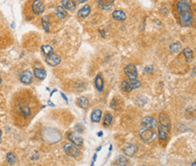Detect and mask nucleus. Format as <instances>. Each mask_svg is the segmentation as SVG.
<instances>
[{"mask_svg": "<svg viewBox=\"0 0 196 166\" xmlns=\"http://www.w3.org/2000/svg\"><path fill=\"white\" fill-rule=\"evenodd\" d=\"M44 138L46 140V142L56 143L61 140L62 136L58 131H56L52 128H46L44 133Z\"/></svg>", "mask_w": 196, "mask_h": 166, "instance_id": "1", "label": "nucleus"}, {"mask_svg": "<svg viewBox=\"0 0 196 166\" xmlns=\"http://www.w3.org/2000/svg\"><path fill=\"white\" fill-rule=\"evenodd\" d=\"M141 86L140 81H138L137 80H133V81H124L123 82L121 83V89L124 92L129 93L133 89H137Z\"/></svg>", "mask_w": 196, "mask_h": 166, "instance_id": "2", "label": "nucleus"}, {"mask_svg": "<svg viewBox=\"0 0 196 166\" xmlns=\"http://www.w3.org/2000/svg\"><path fill=\"white\" fill-rule=\"evenodd\" d=\"M139 135L144 142H152L156 138V133L150 128H142L139 132Z\"/></svg>", "mask_w": 196, "mask_h": 166, "instance_id": "3", "label": "nucleus"}, {"mask_svg": "<svg viewBox=\"0 0 196 166\" xmlns=\"http://www.w3.org/2000/svg\"><path fill=\"white\" fill-rule=\"evenodd\" d=\"M179 22L183 26H190L194 23V16L191 11L181 13L179 17Z\"/></svg>", "mask_w": 196, "mask_h": 166, "instance_id": "4", "label": "nucleus"}, {"mask_svg": "<svg viewBox=\"0 0 196 166\" xmlns=\"http://www.w3.org/2000/svg\"><path fill=\"white\" fill-rule=\"evenodd\" d=\"M64 152L66 153L67 155L71 156V157H77L80 155V149L77 147V145H72V144H69L67 143L63 146Z\"/></svg>", "mask_w": 196, "mask_h": 166, "instance_id": "5", "label": "nucleus"}, {"mask_svg": "<svg viewBox=\"0 0 196 166\" xmlns=\"http://www.w3.org/2000/svg\"><path fill=\"white\" fill-rule=\"evenodd\" d=\"M142 127L143 128H150V129H154L157 126V121L156 118L152 117V116H146L143 118L142 122H141Z\"/></svg>", "mask_w": 196, "mask_h": 166, "instance_id": "6", "label": "nucleus"}, {"mask_svg": "<svg viewBox=\"0 0 196 166\" xmlns=\"http://www.w3.org/2000/svg\"><path fill=\"white\" fill-rule=\"evenodd\" d=\"M68 138H69V140L73 145H75L77 146H82V145H83L84 140H83V138L78 133H74V132L68 133Z\"/></svg>", "mask_w": 196, "mask_h": 166, "instance_id": "7", "label": "nucleus"}, {"mask_svg": "<svg viewBox=\"0 0 196 166\" xmlns=\"http://www.w3.org/2000/svg\"><path fill=\"white\" fill-rule=\"evenodd\" d=\"M44 8H45L44 4L41 0H34L32 4V10L37 16L42 15L44 12Z\"/></svg>", "mask_w": 196, "mask_h": 166, "instance_id": "8", "label": "nucleus"}, {"mask_svg": "<svg viewBox=\"0 0 196 166\" xmlns=\"http://www.w3.org/2000/svg\"><path fill=\"white\" fill-rule=\"evenodd\" d=\"M125 73L127 74L128 78L133 81V80H136L137 79V70L134 64H129L128 66L125 68Z\"/></svg>", "mask_w": 196, "mask_h": 166, "instance_id": "9", "label": "nucleus"}, {"mask_svg": "<svg viewBox=\"0 0 196 166\" xmlns=\"http://www.w3.org/2000/svg\"><path fill=\"white\" fill-rule=\"evenodd\" d=\"M176 6L180 14L191 11V4L188 0H179L176 4Z\"/></svg>", "mask_w": 196, "mask_h": 166, "instance_id": "10", "label": "nucleus"}, {"mask_svg": "<svg viewBox=\"0 0 196 166\" xmlns=\"http://www.w3.org/2000/svg\"><path fill=\"white\" fill-rule=\"evenodd\" d=\"M61 57L58 55V54H54L52 53V55H50L48 57H46V62L51 65V66H57L61 63Z\"/></svg>", "mask_w": 196, "mask_h": 166, "instance_id": "11", "label": "nucleus"}, {"mask_svg": "<svg viewBox=\"0 0 196 166\" xmlns=\"http://www.w3.org/2000/svg\"><path fill=\"white\" fill-rule=\"evenodd\" d=\"M20 81L24 84H30L33 81V74L30 70H25L21 76H20Z\"/></svg>", "mask_w": 196, "mask_h": 166, "instance_id": "12", "label": "nucleus"}, {"mask_svg": "<svg viewBox=\"0 0 196 166\" xmlns=\"http://www.w3.org/2000/svg\"><path fill=\"white\" fill-rule=\"evenodd\" d=\"M159 122H160V126H162L167 128V129H170L171 121H170L169 116H167L166 114H164V113H161L160 114V116H159Z\"/></svg>", "mask_w": 196, "mask_h": 166, "instance_id": "13", "label": "nucleus"}, {"mask_svg": "<svg viewBox=\"0 0 196 166\" xmlns=\"http://www.w3.org/2000/svg\"><path fill=\"white\" fill-rule=\"evenodd\" d=\"M98 5L101 9L109 10L114 5V0H98Z\"/></svg>", "mask_w": 196, "mask_h": 166, "instance_id": "14", "label": "nucleus"}, {"mask_svg": "<svg viewBox=\"0 0 196 166\" xmlns=\"http://www.w3.org/2000/svg\"><path fill=\"white\" fill-rule=\"evenodd\" d=\"M136 153V146L133 144H128L124 147V153L128 156H134Z\"/></svg>", "mask_w": 196, "mask_h": 166, "instance_id": "15", "label": "nucleus"}, {"mask_svg": "<svg viewBox=\"0 0 196 166\" xmlns=\"http://www.w3.org/2000/svg\"><path fill=\"white\" fill-rule=\"evenodd\" d=\"M62 4H63V8L66 9V10L74 11V10L76 9V4H75V2L72 1V0H63V1H62Z\"/></svg>", "mask_w": 196, "mask_h": 166, "instance_id": "16", "label": "nucleus"}, {"mask_svg": "<svg viewBox=\"0 0 196 166\" xmlns=\"http://www.w3.org/2000/svg\"><path fill=\"white\" fill-rule=\"evenodd\" d=\"M112 16L115 20H117V21H125L127 19L126 14L122 10H115Z\"/></svg>", "mask_w": 196, "mask_h": 166, "instance_id": "17", "label": "nucleus"}, {"mask_svg": "<svg viewBox=\"0 0 196 166\" xmlns=\"http://www.w3.org/2000/svg\"><path fill=\"white\" fill-rule=\"evenodd\" d=\"M33 74L38 80H44L45 77H46V71L44 69H40V68L34 69Z\"/></svg>", "mask_w": 196, "mask_h": 166, "instance_id": "18", "label": "nucleus"}, {"mask_svg": "<svg viewBox=\"0 0 196 166\" xmlns=\"http://www.w3.org/2000/svg\"><path fill=\"white\" fill-rule=\"evenodd\" d=\"M90 6L89 5H85L78 12V16L82 18H85L90 15Z\"/></svg>", "mask_w": 196, "mask_h": 166, "instance_id": "19", "label": "nucleus"}, {"mask_svg": "<svg viewBox=\"0 0 196 166\" xmlns=\"http://www.w3.org/2000/svg\"><path fill=\"white\" fill-rule=\"evenodd\" d=\"M169 130H170V129H167V128L163 127L162 126H158V134H159V138H160L162 141H164V140L167 139Z\"/></svg>", "mask_w": 196, "mask_h": 166, "instance_id": "20", "label": "nucleus"}, {"mask_svg": "<svg viewBox=\"0 0 196 166\" xmlns=\"http://www.w3.org/2000/svg\"><path fill=\"white\" fill-rule=\"evenodd\" d=\"M19 111H20V113L25 116V117H28V116L31 115V108H30L29 106L26 105V104H25V105L20 106Z\"/></svg>", "mask_w": 196, "mask_h": 166, "instance_id": "21", "label": "nucleus"}, {"mask_svg": "<svg viewBox=\"0 0 196 166\" xmlns=\"http://www.w3.org/2000/svg\"><path fill=\"white\" fill-rule=\"evenodd\" d=\"M95 87L98 91H102L104 89V81L100 74H98L95 79Z\"/></svg>", "mask_w": 196, "mask_h": 166, "instance_id": "22", "label": "nucleus"}, {"mask_svg": "<svg viewBox=\"0 0 196 166\" xmlns=\"http://www.w3.org/2000/svg\"><path fill=\"white\" fill-rule=\"evenodd\" d=\"M101 115H102V112L100 109H95L93 110V112L91 113V121L94 122V123H98L100 121V118H101Z\"/></svg>", "mask_w": 196, "mask_h": 166, "instance_id": "23", "label": "nucleus"}, {"mask_svg": "<svg viewBox=\"0 0 196 166\" xmlns=\"http://www.w3.org/2000/svg\"><path fill=\"white\" fill-rule=\"evenodd\" d=\"M55 14L56 16L58 17V18H60L61 20H63L64 18L67 16V13H66L65 9L63 8V6H57L56 9H55Z\"/></svg>", "mask_w": 196, "mask_h": 166, "instance_id": "24", "label": "nucleus"}, {"mask_svg": "<svg viewBox=\"0 0 196 166\" xmlns=\"http://www.w3.org/2000/svg\"><path fill=\"white\" fill-rule=\"evenodd\" d=\"M77 103H78V105L82 108H84V109L88 108L89 105H90V102H89V100H88V99L86 97H81V98H79L78 100H77Z\"/></svg>", "mask_w": 196, "mask_h": 166, "instance_id": "25", "label": "nucleus"}, {"mask_svg": "<svg viewBox=\"0 0 196 166\" xmlns=\"http://www.w3.org/2000/svg\"><path fill=\"white\" fill-rule=\"evenodd\" d=\"M183 55H184L186 61H187L188 62H192V60H193L194 51H193L192 49H190L189 47H187V48H185V49L183 50Z\"/></svg>", "mask_w": 196, "mask_h": 166, "instance_id": "26", "label": "nucleus"}, {"mask_svg": "<svg viewBox=\"0 0 196 166\" xmlns=\"http://www.w3.org/2000/svg\"><path fill=\"white\" fill-rule=\"evenodd\" d=\"M121 104H122V101L119 98H114L110 102V108L113 109H118Z\"/></svg>", "mask_w": 196, "mask_h": 166, "instance_id": "27", "label": "nucleus"}, {"mask_svg": "<svg viewBox=\"0 0 196 166\" xmlns=\"http://www.w3.org/2000/svg\"><path fill=\"white\" fill-rule=\"evenodd\" d=\"M115 163L117 166H127L129 161H128V159L125 156H119V157L117 158Z\"/></svg>", "mask_w": 196, "mask_h": 166, "instance_id": "28", "label": "nucleus"}, {"mask_svg": "<svg viewBox=\"0 0 196 166\" xmlns=\"http://www.w3.org/2000/svg\"><path fill=\"white\" fill-rule=\"evenodd\" d=\"M6 161L10 165H13L17 163V156L13 153H8L7 155H6Z\"/></svg>", "mask_w": 196, "mask_h": 166, "instance_id": "29", "label": "nucleus"}, {"mask_svg": "<svg viewBox=\"0 0 196 166\" xmlns=\"http://www.w3.org/2000/svg\"><path fill=\"white\" fill-rule=\"evenodd\" d=\"M42 51H43L44 54L46 57H48V56L52 55V54L53 53V49H52V47L50 46V45H43V46H42Z\"/></svg>", "mask_w": 196, "mask_h": 166, "instance_id": "30", "label": "nucleus"}, {"mask_svg": "<svg viewBox=\"0 0 196 166\" xmlns=\"http://www.w3.org/2000/svg\"><path fill=\"white\" fill-rule=\"evenodd\" d=\"M112 119H113V116L110 113H107L105 116H104V126H110L112 123Z\"/></svg>", "mask_w": 196, "mask_h": 166, "instance_id": "31", "label": "nucleus"}, {"mask_svg": "<svg viewBox=\"0 0 196 166\" xmlns=\"http://www.w3.org/2000/svg\"><path fill=\"white\" fill-rule=\"evenodd\" d=\"M181 49H182V45L180 43H175L170 46V50L174 53H178Z\"/></svg>", "mask_w": 196, "mask_h": 166, "instance_id": "32", "label": "nucleus"}, {"mask_svg": "<svg viewBox=\"0 0 196 166\" xmlns=\"http://www.w3.org/2000/svg\"><path fill=\"white\" fill-rule=\"evenodd\" d=\"M42 24H43V27L44 29L45 32H49V22H48V17H44L42 18Z\"/></svg>", "mask_w": 196, "mask_h": 166, "instance_id": "33", "label": "nucleus"}, {"mask_svg": "<svg viewBox=\"0 0 196 166\" xmlns=\"http://www.w3.org/2000/svg\"><path fill=\"white\" fill-rule=\"evenodd\" d=\"M146 71H147V72H152V71H154V69H153V67L152 66L147 67V68H146Z\"/></svg>", "mask_w": 196, "mask_h": 166, "instance_id": "34", "label": "nucleus"}, {"mask_svg": "<svg viewBox=\"0 0 196 166\" xmlns=\"http://www.w3.org/2000/svg\"><path fill=\"white\" fill-rule=\"evenodd\" d=\"M61 95H62V97L63 98V100H64L66 101V103H68V100H67V98H66L65 95H64L63 93H61Z\"/></svg>", "mask_w": 196, "mask_h": 166, "instance_id": "35", "label": "nucleus"}, {"mask_svg": "<svg viewBox=\"0 0 196 166\" xmlns=\"http://www.w3.org/2000/svg\"><path fill=\"white\" fill-rule=\"evenodd\" d=\"M87 0H77V3L78 4H83V3H85Z\"/></svg>", "mask_w": 196, "mask_h": 166, "instance_id": "36", "label": "nucleus"}, {"mask_svg": "<svg viewBox=\"0 0 196 166\" xmlns=\"http://www.w3.org/2000/svg\"><path fill=\"white\" fill-rule=\"evenodd\" d=\"M99 32H100V34H101V36L104 38L105 37V33H104V31H102V30H99Z\"/></svg>", "mask_w": 196, "mask_h": 166, "instance_id": "37", "label": "nucleus"}, {"mask_svg": "<svg viewBox=\"0 0 196 166\" xmlns=\"http://www.w3.org/2000/svg\"><path fill=\"white\" fill-rule=\"evenodd\" d=\"M48 103H49L50 104V106H52V107H54V104H53V103H52V102H51V101H48Z\"/></svg>", "mask_w": 196, "mask_h": 166, "instance_id": "38", "label": "nucleus"}, {"mask_svg": "<svg viewBox=\"0 0 196 166\" xmlns=\"http://www.w3.org/2000/svg\"><path fill=\"white\" fill-rule=\"evenodd\" d=\"M98 136H102V132H98Z\"/></svg>", "mask_w": 196, "mask_h": 166, "instance_id": "39", "label": "nucleus"}, {"mask_svg": "<svg viewBox=\"0 0 196 166\" xmlns=\"http://www.w3.org/2000/svg\"><path fill=\"white\" fill-rule=\"evenodd\" d=\"M2 83V80H1V78H0V84Z\"/></svg>", "mask_w": 196, "mask_h": 166, "instance_id": "40", "label": "nucleus"}, {"mask_svg": "<svg viewBox=\"0 0 196 166\" xmlns=\"http://www.w3.org/2000/svg\"><path fill=\"white\" fill-rule=\"evenodd\" d=\"M193 166H195V163H194V164H193Z\"/></svg>", "mask_w": 196, "mask_h": 166, "instance_id": "41", "label": "nucleus"}, {"mask_svg": "<svg viewBox=\"0 0 196 166\" xmlns=\"http://www.w3.org/2000/svg\"><path fill=\"white\" fill-rule=\"evenodd\" d=\"M1 141H2V139H1V137H0V144H1Z\"/></svg>", "mask_w": 196, "mask_h": 166, "instance_id": "42", "label": "nucleus"}, {"mask_svg": "<svg viewBox=\"0 0 196 166\" xmlns=\"http://www.w3.org/2000/svg\"><path fill=\"white\" fill-rule=\"evenodd\" d=\"M0 134H1V130H0Z\"/></svg>", "mask_w": 196, "mask_h": 166, "instance_id": "43", "label": "nucleus"}, {"mask_svg": "<svg viewBox=\"0 0 196 166\" xmlns=\"http://www.w3.org/2000/svg\"><path fill=\"white\" fill-rule=\"evenodd\" d=\"M142 166H146V165H142Z\"/></svg>", "mask_w": 196, "mask_h": 166, "instance_id": "44", "label": "nucleus"}]
</instances>
